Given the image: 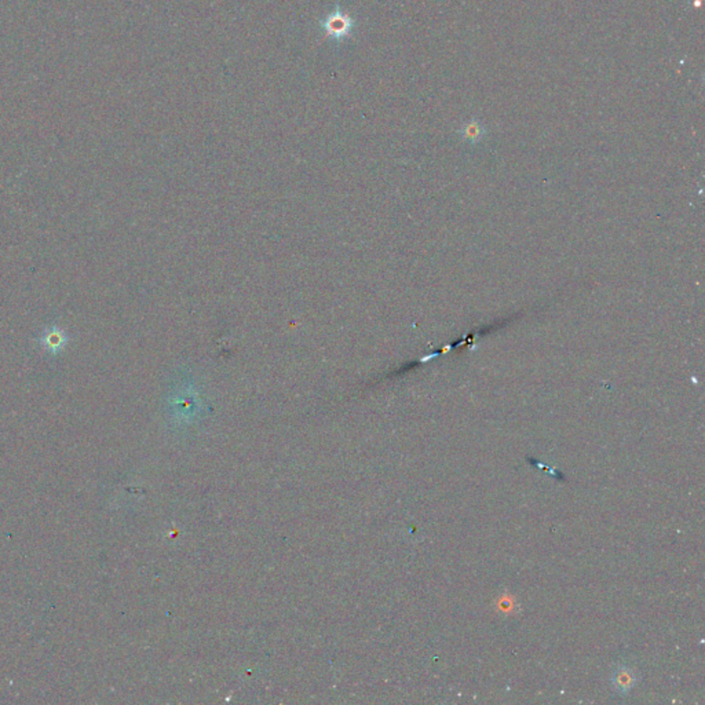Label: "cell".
<instances>
[{"label":"cell","instance_id":"2","mask_svg":"<svg viewBox=\"0 0 705 705\" xmlns=\"http://www.w3.org/2000/svg\"><path fill=\"white\" fill-rule=\"evenodd\" d=\"M460 135H461V138L466 142L478 144L484 138V135H485V128H484V125H479L476 120H473V122L467 123V125L461 128Z\"/></svg>","mask_w":705,"mask_h":705},{"label":"cell","instance_id":"1","mask_svg":"<svg viewBox=\"0 0 705 705\" xmlns=\"http://www.w3.org/2000/svg\"><path fill=\"white\" fill-rule=\"evenodd\" d=\"M39 343L43 349L53 355H57L63 352L66 345L69 343V336L63 331V328L53 325L46 328L39 338Z\"/></svg>","mask_w":705,"mask_h":705},{"label":"cell","instance_id":"3","mask_svg":"<svg viewBox=\"0 0 705 705\" xmlns=\"http://www.w3.org/2000/svg\"><path fill=\"white\" fill-rule=\"evenodd\" d=\"M613 682H615V686H616L617 690L627 691V690H630L635 684V677L628 669H620L619 672L615 674Z\"/></svg>","mask_w":705,"mask_h":705}]
</instances>
